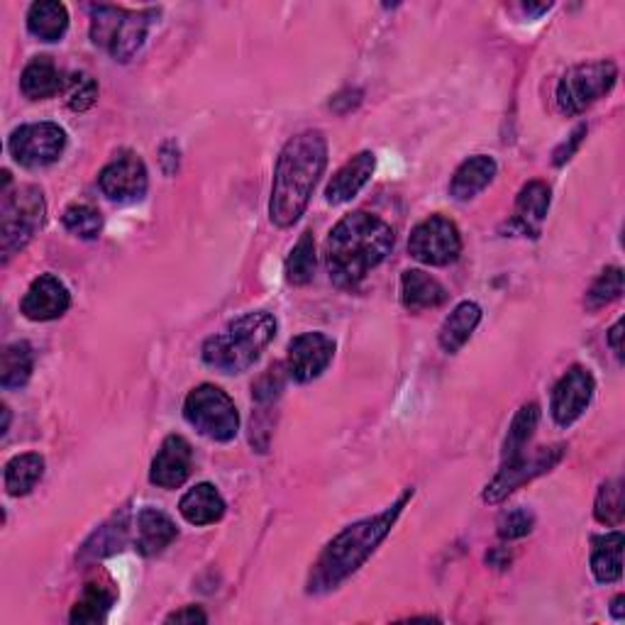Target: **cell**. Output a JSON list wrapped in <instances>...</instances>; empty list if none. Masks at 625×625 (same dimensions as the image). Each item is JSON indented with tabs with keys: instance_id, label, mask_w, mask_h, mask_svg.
Masks as SVG:
<instances>
[{
	"instance_id": "cell-1",
	"label": "cell",
	"mask_w": 625,
	"mask_h": 625,
	"mask_svg": "<svg viewBox=\"0 0 625 625\" xmlns=\"http://www.w3.org/2000/svg\"><path fill=\"white\" fill-rule=\"evenodd\" d=\"M326 164L328 140L320 130H306L284 144L270 198V218L276 228H292L306 213Z\"/></svg>"
},
{
	"instance_id": "cell-2",
	"label": "cell",
	"mask_w": 625,
	"mask_h": 625,
	"mask_svg": "<svg viewBox=\"0 0 625 625\" xmlns=\"http://www.w3.org/2000/svg\"><path fill=\"white\" fill-rule=\"evenodd\" d=\"M394 250L388 222L364 210L344 216L326 242V264L335 286L357 288Z\"/></svg>"
},
{
	"instance_id": "cell-3",
	"label": "cell",
	"mask_w": 625,
	"mask_h": 625,
	"mask_svg": "<svg viewBox=\"0 0 625 625\" xmlns=\"http://www.w3.org/2000/svg\"><path fill=\"white\" fill-rule=\"evenodd\" d=\"M410 498L413 489H406L404 496H401L394 506L384 508L372 518L357 520L342 533L335 535L326 545V550L320 552L318 562L312 564L308 579L310 594H326V591L338 589L344 579L352 577L360 567H364L366 560L376 552V547L386 540L391 528L396 526L398 516L404 513Z\"/></svg>"
},
{
	"instance_id": "cell-4",
	"label": "cell",
	"mask_w": 625,
	"mask_h": 625,
	"mask_svg": "<svg viewBox=\"0 0 625 625\" xmlns=\"http://www.w3.org/2000/svg\"><path fill=\"white\" fill-rule=\"evenodd\" d=\"M278 322L270 310L244 312L232 320L226 330L216 332L204 342V362L220 374H244L256 364L262 352L270 348L276 338Z\"/></svg>"
},
{
	"instance_id": "cell-5",
	"label": "cell",
	"mask_w": 625,
	"mask_h": 625,
	"mask_svg": "<svg viewBox=\"0 0 625 625\" xmlns=\"http://www.w3.org/2000/svg\"><path fill=\"white\" fill-rule=\"evenodd\" d=\"M160 10H125L118 6H96L91 10V40L116 62H130L147 42Z\"/></svg>"
},
{
	"instance_id": "cell-6",
	"label": "cell",
	"mask_w": 625,
	"mask_h": 625,
	"mask_svg": "<svg viewBox=\"0 0 625 625\" xmlns=\"http://www.w3.org/2000/svg\"><path fill=\"white\" fill-rule=\"evenodd\" d=\"M47 206L37 186H18L15 191L3 194L0 206V252L8 264L13 256L28 248V242L35 238L44 226Z\"/></svg>"
},
{
	"instance_id": "cell-7",
	"label": "cell",
	"mask_w": 625,
	"mask_h": 625,
	"mask_svg": "<svg viewBox=\"0 0 625 625\" xmlns=\"http://www.w3.org/2000/svg\"><path fill=\"white\" fill-rule=\"evenodd\" d=\"M184 418L213 442H230L240 432V413L234 401L216 384H200L186 396Z\"/></svg>"
},
{
	"instance_id": "cell-8",
	"label": "cell",
	"mask_w": 625,
	"mask_h": 625,
	"mask_svg": "<svg viewBox=\"0 0 625 625\" xmlns=\"http://www.w3.org/2000/svg\"><path fill=\"white\" fill-rule=\"evenodd\" d=\"M616 78L618 66L608 59L572 66L557 84V106L564 116L584 113L616 86Z\"/></svg>"
},
{
	"instance_id": "cell-9",
	"label": "cell",
	"mask_w": 625,
	"mask_h": 625,
	"mask_svg": "<svg viewBox=\"0 0 625 625\" xmlns=\"http://www.w3.org/2000/svg\"><path fill=\"white\" fill-rule=\"evenodd\" d=\"M564 452H567V445H550V448H538L530 454H526V450H523L520 454L511 457V460L501 464L494 482L486 484L484 494H482L484 504H501V501H504L508 494H513L516 489H520L523 484H528L533 482V479L547 474L552 467L562 462Z\"/></svg>"
},
{
	"instance_id": "cell-10",
	"label": "cell",
	"mask_w": 625,
	"mask_h": 625,
	"mask_svg": "<svg viewBox=\"0 0 625 625\" xmlns=\"http://www.w3.org/2000/svg\"><path fill=\"white\" fill-rule=\"evenodd\" d=\"M462 252V234L450 218L430 216L413 228L408 254L428 266H448Z\"/></svg>"
},
{
	"instance_id": "cell-11",
	"label": "cell",
	"mask_w": 625,
	"mask_h": 625,
	"mask_svg": "<svg viewBox=\"0 0 625 625\" xmlns=\"http://www.w3.org/2000/svg\"><path fill=\"white\" fill-rule=\"evenodd\" d=\"M13 160L28 169H42L59 160L66 150V132L57 122H30L13 130L8 140Z\"/></svg>"
},
{
	"instance_id": "cell-12",
	"label": "cell",
	"mask_w": 625,
	"mask_h": 625,
	"mask_svg": "<svg viewBox=\"0 0 625 625\" xmlns=\"http://www.w3.org/2000/svg\"><path fill=\"white\" fill-rule=\"evenodd\" d=\"M98 188L108 200H113V204H138V200L147 196L150 188V174L142 156L130 150L118 152L113 160L103 166V172L98 174Z\"/></svg>"
},
{
	"instance_id": "cell-13",
	"label": "cell",
	"mask_w": 625,
	"mask_h": 625,
	"mask_svg": "<svg viewBox=\"0 0 625 625\" xmlns=\"http://www.w3.org/2000/svg\"><path fill=\"white\" fill-rule=\"evenodd\" d=\"M594 391H596V379L591 374V370H586L582 364L569 366L560 382L555 384L550 398V410L557 426L560 428L574 426L589 408L591 398H594Z\"/></svg>"
},
{
	"instance_id": "cell-14",
	"label": "cell",
	"mask_w": 625,
	"mask_h": 625,
	"mask_svg": "<svg viewBox=\"0 0 625 625\" xmlns=\"http://www.w3.org/2000/svg\"><path fill=\"white\" fill-rule=\"evenodd\" d=\"M335 357V340L326 332H304L288 342L286 374L298 384H308L328 370Z\"/></svg>"
},
{
	"instance_id": "cell-15",
	"label": "cell",
	"mask_w": 625,
	"mask_h": 625,
	"mask_svg": "<svg viewBox=\"0 0 625 625\" xmlns=\"http://www.w3.org/2000/svg\"><path fill=\"white\" fill-rule=\"evenodd\" d=\"M72 306V294L59 276L42 274L30 284L28 294L20 300V312L28 320L50 322L62 318Z\"/></svg>"
},
{
	"instance_id": "cell-16",
	"label": "cell",
	"mask_w": 625,
	"mask_h": 625,
	"mask_svg": "<svg viewBox=\"0 0 625 625\" xmlns=\"http://www.w3.org/2000/svg\"><path fill=\"white\" fill-rule=\"evenodd\" d=\"M191 472H194L191 442L182 438V435H169L154 454L150 467V482L160 489H178L188 482Z\"/></svg>"
},
{
	"instance_id": "cell-17",
	"label": "cell",
	"mask_w": 625,
	"mask_h": 625,
	"mask_svg": "<svg viewBox=\"0 0 625 625\" xmlns=\"http://www.w3.org/2000/svg\"><path fill=\"white\" fill-rule=\"evenodd\" d=\"M376 169V156L374 152H360L354 154L352 160L340 166L335 176L326 186V200L330 206H342L352 200L362 188L370 184V178Z\"/></svg>"
},
{
	"instance_id": "cell-18",
	"label": "cell",
	"mask_w": 625,
	"mask_h": 625,
	"mask_svg": "<svg viewBox=\"0 0 625 625\" xmlns=\"http://www.w3.org/2000/svg\"><path fill=\"white\" fill-rule=\"evenodd\" d=\"M178 538L176 523L166 516L164 511L144 506L138 513V535H135V550L144 557L162 555Z\"/></svg>"
},
{
	"instance_id": "cell-19",
	"label": "cell",
	"mask_w": 625,
	"mask_h": 625,
	"mask_svg": "<svg viewBox=\"0 0 625 625\" xmlns=\"http://www.w3.org/2000/svg\"><path fill=\"white\" fill-rule=\"evenodd\" d=\"M498 172V164L494 156L489 154H474L464 160L450 182V196L457 200H472L479 196L484 188L494 182V176Z\"/></svg>"
},
{
	"instance_id": "cell-20",
	"label": "cell",
	"mask_w": 625,
	"mask_h": 625,
	"mask_svg": "<svg viewBox=\"0 0 625 625\" xmlns=\"http://www.w3.org/2000/svg\"><path fill=\"white\" fill-rule=\"evenodd\" d=\"M226 498L220 496V491L213 484H196L188 489L184 498L178 501V513L186 518L191 526H213L222 516H226Z\"/></svg>"
},
{
	"instance_id": "cell-21",
	"label": "cell",
	"mask_w": 625,
	"mask_h": 625,
	"mask_svg": "<svg viewBox=\"0 0 625 625\" xmlns=\"http://www.w3.org/2000/svg\"><path fill=\"white\" fill-rule=\"evenodd\" d=\"M448 300V288L423 270H408L401 276V304L410 312L438 308Z\"/></svg>"
},
{
	"instance_id": "cell-22",
	"label": "cell",
	"mask_w": 625,
	"mask_h": 625,
	"mask_svg": "<svg viewBox=\"0 0 625 625\" xmlns=\"http://www.w3.org/2000/svg\"><path fill=\"white\" fill-rule=\"evenodd\" d=\"M550 186L545 182H530L520 188V194L516 198V213H513V222L526 232L538 238L542 220L547 218V210H550Z\"/></svg>"
},
{
	"instance_id": "cell-23",
	"label": "cell",
	"mask_w": 625,
	"mask_h": 625,
	"mask_svg": "<svg viewBox=\"0 0 625 625\" xmlns=\"http://www.w3.org/2000/svg\"><path fill=\"white\" fill-rule=\"evenodd\" d=\"M479 322H482V306L474 304V300H462L442 322L438 335L440 348L448 354H457L472 338Z\"/></svg>"
},
{
	"instance_id": "cell-24",
	"label": "cell",
	"mask_w": 625,
	"mask_h": 625,
	"mask_svg": "<svg viewBox=\"0 0 625 625\" xmlns=\"http://www.w3.org/2000/svg\"><path fill=\"white\" fill-rule=\"evenodd\" d=\"M64 88V78L52 57H32L20 76V91L30 100H47L54 98Z\"/></svg>"
},
{
	"instance_id": "cell-25",
	"label": "cell",
	"mask_w": 625,
	"mask_h": 625,
	"mask_svg": "<svg viewBox=\"0 0 625 625\" xmlns=\"http://www.w3.org/2000/svg\"><path fill=\"white\" fill-rule=\"evenodd\" d=\"M591 545H594V550H591V572H594L596 582H618L623 574V533L613 530L606 535H596Z\"/></svg>"
},
{
	"instance_id": "cell-26",
	"label": "cell",
	"mask_w": 625,
	"mask_h": 625,
	"mask_svg": "<svg viewBox=\"0 0 625 625\" xmlns=\"http://www.w3.org/2000/svg\"><path fill=\"white\" fill-rule=\"evenodd\" d=\"M28 30L42 42H59L69 30V10L57 0H40L28 10Z\"/></svg>"
},
{
	"instance_id": "cell-27",
	"label": "cell",
	"mask_w": 625,
	"mask_h": 625,
	"mask_svg": "<svg viewBox=\"0 0 625 625\" xmlns=\"http://www.w3.org/2000/svg\"><path fill=\"white\" fill-rule=\"evenodd\" d=\"M128 535H130V516L128 511H122L120 516H113L108 523H103V526L86 540L81 550V560H103V557L120 552L128 542Z\"/></svg>"
},
{
	"instance_id": "cell-28",
	"label": "cell",
	"mask_w": 625,
	"mask_h": 625,
	"mask_svg": "<svg viewBox=\"0 0 625 625\" xmlns=\"http://www.w3.org/2000/svg\"><path fill=\"white\" fill-rule=\"evenodd\" d=\"M32 370H35V352H32V344L25 340L10 342L3 354H0V386L6 391L22 388L30 382Z\"/></svg>"
},
{
	"instance_id": "cell-29",
	"label": "cell",
	"mask_w": 625,
	"mask_h": 625,
	"mask_svg": "<svg viewBox=\"0 0 625 625\" xmlns=\"http://www.w3.org/2000/svg\"><path fill=\"white\" fill-rule=\"evenodd\" d=\"M44 476V457L40 452H25L15 454L8 460L3 482L10 496H28Z\"/></svg>"
},
{
	"instance_id": "cell-30",
	"label": "cell",
	"mask_w": 625,
	"mask_h": 625,
	"mask_svg": "<svg viewBox=\"0 0 625 625\" xmlns=\"http://www.w3.org/2000/svg\"><path fill=\"white\" fill-rule=\"evenodd\" d=\"M116 589L113 584L103 582H88L81 599L76 601L69 621L72 623H103L108 618L110 608L116 604Z\"/></svg>"
},
{
	"instance_id": "cell-31",
	"label": "cell",
	"mask_w": 625,
	"mask_h": 625,
	"mask_svg": "<svg viewBox=\"0 0 625 625\" xmlns=\"http://www.w3.org/2000/svg\"><path fill=\"white\" fill-rule=\"evenodd\" d=\"M316 264H318V256H316V238H312V232L306 230L300 232L298 242L288 252L286 262H284V274H286V282L292 286H306L312 282V276H316Z\"/></svg>"
},
{
	"instance_id": "cell-32",
	"label": "cell",
	"mask_w": 625,
	"mask_h": 625,
	"mask_svg": "<svg viewBox=\"0 0 625 625\" xmlns=\"http://www.w3.org/2000/svg\"><path fill=\"white\" fill-rule=\"evenodd\" d=\"M538 420H540V406L535 404V401H530V404H523L518 408V413L513 416L511 426H508L504 452H501V454H504V462L528 448V442L533 440L535 430H538Z\"/></svg>"
},
{
	"instance_id": "cell-33",
	"label": "cell",
	"mask_w": 625,
	"mask_h": 625,
	"mask_svg": "<svg viewBox=\"0 0 625 625\" xmlns=\"http://www.w3.org/2000/svg\"><path fill=\"white\" fill-rule=\"evenodd\" d=\"M64 228L78 240H96L103 232V216L94 206L74 204L64 210Z\"/></svg>"
},
{
	"instance_id": "cell-34",
	"label": "cell",
	"mask_w": 625,
	"mask_h": 625,
	"mask_svg": "<svg viewBox=\"0 0 625 625\" xmlns=\"http://www.w3.org/2000/svg\"><path fill=\"white\" fill-rule=\"evenodd\" d=\"M594 516L599 523H604V526H621V520L625 516L621 479H611V482L601 484L594 504Z\"/></svg>"
},
{
	"instance_id": "cell-35",
	"label": "cell",
	"mask_w": 625,
	"mask_h": 625,
	"mask_svg": "<svg viewBox=\"0 0 625 625\" xmlns=\"http://www.w3.org/2000/svg\"><path fill=\"white\" fill-rule=\"evenodd\" d=\"M64 100L74 113H86L98 103V84L94 76L84 72H74L64 81Z\"/></svg>"
},
{
	"instance_id": "cell-36",
	"label": "cell",
	"mask_w": 625,
	"mask_h": 625,
	"mask_svg": "<svg viewBox=\"0 0 625 625\" xmlns=\"http://www.w3.org/2000/svg\"><path fill=\"white\" fill-rule=\"evenodd\" d=\"M621 294H623V270L621 266H608V270L599 274L596 282L591 284V288L586 292V308L589 310L604 308L613 304L616 298H621Z\"/></svg>"
},
{
	"instance_id": "cell-37",
	"label": "cell",
	"mask_w": 625,
	"mask_h": 625,
	"mask_svg": "<svg viewBox=\"0 0 625 625\" xmlns=\"http://www.w3.org/2000/svg\"><path fill=\"white\" fill-rule=\"evenodd\" d=\"M535 526V516L528 508H511L504 516L498 518V538L501 540H518L526 538V535Z\"/></svg>"
},
{
	"instance_id": "cell-38",
	"label": "cell",
	"mask_w": 625,
	"mask_h": 625,
	"mask_svg": "<svg viewBox=\"0 0 625 625\" xmlns=\"http://www.w3.org/2000/svg\"><path fill=\"white\" fill-rule=\"evenodd\" d=\"M282 391H284L282 366H272V370H266L260 379H256V384L252 386V396L256 404H272Z\"/></svg>"
},
{
	"instance_id": "cell-39",
	"label": "cell",
	"mask_w": 625,
	"mask_h": 625,
	"mask_svg": "<svg viewBox=\"0 0 625 625\" xmlns=\"http://www.w3.org/2000/svg\"><path fill=\"white\" fill-rule=\"evenodd\" d=\"M586 138V125H579L572 135H569V140L567 142H562L560 147L555 150V166H564L569 160H572V156L577 154V150H579V144H582V140Z\"/></svg>"
},
{
	"instance_id": "cell-40",
	"label": "cell",
	"mask_w": 625,
	"mask_h": 625,
	"mask_svg": "<svg viewBox=\"0 0 625 625\" xmlns=\"http://www.w3.org/2000/svg\"><path fill=\"white\" fill-rule=\"evenodd\" d=\"M360 103H362V91H360V88H348V91H342V94H338L330 100V108L335 110V113L348 116L350 110H354Z\"/></svg>"
},
{
	"instance_id": "cell-41",
	"label": "cell",
	"mask_w": 625,
	"mask_h": 625,
	"mask_svg": "<svg viewBox=\"0 0 625 625\" xmlns=\"http://www.w3.org/2000/svg\"><path fill=\"white\" fill-rule=\"evenodd\" d=\"M166 623H208L206 611L200 606H184L166 616Z\"/></svg>"
},
{
	"instance_id": "cell-42",
	"label": "cell",
	"mask_w": 625,
	"mask_h": 625,
	"mask_svg": "<svg viewBox=\"0 0 625 625\" xmlns=\"http://www.w3.org/2000/svg\"><path fill=\"white\" fill-rule=\"evenodd\" d=\"M621 338H623V320H616V326H613L608 330V348L613 350V354L618 357V362L623 360V344H621Z\"/></svg>"
},
{
	"instance_id": "cell-43",
	"label": "cell",
	"mask_w": 625,
	"mask_h": 625,
	"mask_svg": "<svg viewBox=\"0 0 625 625\" xmlns=\"http://www.w3.org/2000/svg\"><path fill=\"white\" fill-rule=\"evenodd\" d=\"M623 604H625V596H623V594H618L616 599H613L611 613H613V618H616V621H623V618H625V608H623Z\"/></svg>"
},
{
	"instance_id": "cell-44",
	"label": "cell",
	"mask_w": 625,
	"mask_h": 625,
	"mask_svg": "<svg viewBox=\"0 0 625 625\" xmlns=\"http://www.w3.org/2000/svg\"><path fill=\"white\" fill-rule=\"evenodd\" d=\"M552 6L547 3V6H523V10H526V13H533V15H542V13H547V10H550Z\"/></svg>"
},
{
	"instance_id": "cell-45",
	"label": "cell",
	"mask_w": 625,
	"mask_h": 625,
	"mask_svg": "<svg viewBox=\"0 0 625 625\" xmlns=\"http://www.w3.org/2000/svg\"><path fill=\"white\" fill-rule=\"evenodd\" d=\"M3 416H6V420H3V430H0V432L6 435L8 428H10V408H8V406H3Z\"/></svg>"
}]
</instances>
